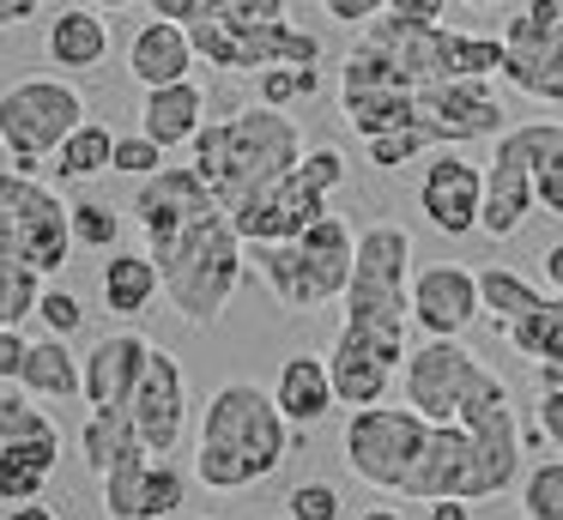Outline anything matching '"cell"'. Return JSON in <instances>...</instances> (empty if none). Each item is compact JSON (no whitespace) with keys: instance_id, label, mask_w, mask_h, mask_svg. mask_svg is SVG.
<instances>
[{"instance_id":"1","label":"cell","mask_w":563,"mask_h":520,"mask_svg":"<svg viewBox=\"0 0 563 520\" xmlns=\"http://www.w3.org/2000/svg\"><path fill=\"white\" fill-rule=\"evenodd\" d=\"M297 447L291 418L279 411L273 387L261 381H219L200 411V442H195V478L207 490H255L273 472H285Z\"/></svg>"},{"instance_id":"2","label":"cell","mask_w":563,"mask_h":520,"mask_svg":"<svg viewBox=\"0 0 563 520\" xmlns=\"http://www.w3.org/2000/svg\"><path fill=\"white\" fill-rule=\"evenodd\" d=\"M340 309V339L376 351L382 363L400 369L406 351H412V230L394 224V218H376V224L357 230Z\"/></svg>"},{"instance_id":"3","label":"cell","mask_w":563,"mask_h":520,"mask_svg":"<svg viewBox=\"0 0 563 520\" xmlns=\"http://www.w3.org/2000/svg\"><path fill=\"white\" fill-rule=\"evenodd\" d=\"M188 152H195V169L207 176V188L219 193V206L236 212V206H249L261 188L291 176L309 145H303V128L291 121V109L249 103V109H236V115L207 121Z\"/></svg>"},{"instance_id":"4","label":"cell","mask_w":563,"mask_h":520,"mask_svg":"<svg viewBox=\"0 0 563 520\" xmlns=\"http://www.w3.org/2000/svg\"><path fill=\"white\" fill-rule=\"evenodd\" d=\"M146 254L164 273V302H170L188 327H200V333L224 321L236 285H243V266H249V242L236 236V218L224 212V206L188 218L170 236L146 242Z\"/></svg>"},{"instance_id":"5","label":"cell","mask_w":563,"mask_h":520,"mask_svg":"<svg viewBox=\"0 0 563 520\" xmlns=\"http://www.w3.org/2000/svg\"><path fill=\"white\" fill-rule=\"evenodd\" d=\"M352 254H357V230L340 212H321L303 236L261 242V248H249V261H255L261 285L273 290V302L285 314H316V309L345 297Z\"/></svg>"},{"instance_id":"6","label":"cell","mask_w":563,"mask_h":520,"mask_svg":"<svg viewBox=\"0 0 563 520\" xmlns=\"http://www.w3.org/2000/svg\"><path fill=\"white\" fill-rule=\"evenodd\" d=\"M79 121H86V91L67 73H25L0 91V152L13 157V169L37 176Z\"/></svg>"},{"instance_id":"7","label":"cell","mask_w":563,"mask_h":520,"mask_svg":"<svg viewBox=\"0 0 563 520\" xmlns=\"http://www.w3.org/2000/svg\"><path fill=\"white\" fill-rule=\"evenodd\" d=\"M424 435H430V418H418L412 406H388V399L382 406H352L340 435L345 472L382 496H406V478L424 454Z\"/></svg>"},{"instance_id":"8","label":"cell","mask_w":563,"mask_h":520,"mask_svg":"<svg viewBox=\"0 0 563 520\" xmlns=\"http://www.w3.org/2000/svg\"><path fill=\"white\" fill-rule=\"evenodd\" d=\"M485 375H490V363H478L461 339H424L418 333L412 351H406V363H400V394L418 418L454 423L466 406V394H473Z\"/></svg>"},{"instance_id":"9","label":"cell","mask_w":563,"mask_h":520,"mask_svg":"<svg viewBox=\"0 0 563 520\" xmlns=\"http://www.w3.org/2000/svg\"><path fill=\"white\" fill-rule=\"evenodd\" d=\"M454 43L461 31H442V24H412V19H369L364 31L352 36V48H364L369 60H382L394 85H442V79H461L454 67Z\"/></svg>"},{"instance_id":"10","label":"cell","mask_w":563,"mask_h":520,"mask_svg":"<svg viewBox=\"0 0 563 520\" xmlns=\"http://www.w3.org/2000/svg\"><path fill=\"white\" fill-rule=\"evenodd\" d=\"M503 79L521 97L563 103V0H527L503 31Z\"/></svg>"},{"instance_id":"11","label":"cell","mask_w":563,"mask_h":520,"mask_svg":"<svg viewBox=\"0 0 563 520\" xmlns=\"http://www.w3.org/2000/svg\"><path fill=\"white\" fill-rule=\"evenodd\" d=\"M533 145H539V128L533 121H515L490 140V157H485V206H478V230L490 242H509L521 236V224L539 212L533 200Z\"/></svg>"},{"instance_id":"12","label":"cell","mask_w":563,"mask_h":520,"mask_svg":"<svg viewBox=\"0 0 563 520\" xmlns=\"http://www.w3.org/2000/svg\"><path fill=\"white\" fill-rule=\"evenodd\" d=\"M485 314L478 302V273L461 261H430L412 266V333L424 339H461Z\"/></svg>"},{"instance_id":"13","label":"cell","mask_w":563,"mask_h":520,"mask_svg":"<svg viewBox=\"0 0 563 520\" xmlns=\"http://www.w3.org/2000/svg\"><path fill=\"white\" fill-rule=\"evenodd\" d=\"M418 206H424L430 230L442 236H466L478 230V206H485V169L473 157H461V145H442L424 157V176H418Z\"/></svg>"},{"instance_id":"14","label":"cell","mask_w":563,"mask_h":520,"mask_svg":"<svg viewBox=\"0 0 563 520\" xmlns=\"http://www.w3.org/2000/svg\"><path fill=\"white\" fill-rule=\"evenodd\" d=\"M128 411H134L140 442H146L152 454H176V447H183V435H188V375H183V363H176L170 351L152 345Z\"/></svg>"},{"instance_id":"15","label":"cell","mask_w":563,"mask_h":520,"mask_svg":"<svg viewBox=\"0 0 563 520\" xmlns=\"http://www.w3.org/2000/svg\"><path fill=\"white\" fill-rule=\"evenodd\" d=\"M321 212H328V188H316L303 169H291V176H279L273 188H261L249 206H236L231 218H236V236H243L249 248H261V242L303 236Z\"/></svg>"},{"instance_id":"16","label":"cell","mask_w":563,"mask_h":520,"mask_svg":"<svg viewBox=\"0 0 563 520\" xmlns=\"http://www.w3.org/2000/svg\"><path fill=\"white\" fill-rule=\"evenodd\" d=\"M128 206H134L140 236L158 242V236H170V230H183L188 218L212 212V206H219V193L207 188V176H200L195 164H164V169H152V176L140 181Z\"/></svg>"},{"instance_id":"17","label":"cell","mask_w":563,"mask_h":520,"mask_svg":"<svg viewBox=\"0 0 563 520\" xmlns=\"http://www.w3.org/2000/svg\"><path fill=\"white\" fill-rule=\"evenodd\" d=\"M152 357V339L122 327V333H103L98 345L86 351V406H128L134 399V381Z\"/></svg>"},{"instance_id":"18","label":"cell","mask_w":563,"mask_h":520,"mask_svg":"<svg viewBox=\"0 0 563 520\" xmlns=\"http://www.w3.org/2000/svg\"><path fill=\"white\" fill-rule=\"evenodd\" d=\"M195 36H188V24H176V19H158L152 12L146 24H140L134 36H128V73H134L140 85H176V79H188V67H195Z\"/></svg>"},{"instance_id":"19","label":"cell","mask_w":563,"mask_h":520,"mask_svg":"<svg viewBox=\"0 0 563 520\" xmlns=\"http://www.w3.org/2000/svg\"><path fill=\"white\" fill-rule=\"evenodd\" d=\"M273 399H279V411L291 418V430H316L321 418H328L340 399H333V375H328V357L321 351H291V357L279 363V381H273Z\"/></svg>"},{"instance_id":"20","label":"cell","mask_w":563,"mask_h":520,"mask_svg":"<svg viewBox=\"0 0 563 520\" xmlns=\"http://www.w3.org/2000/svg\"><path fill=\"white\" fill-rule=\"evenodd\" d=\"M207 128V91L195 79H176V85H152L146 103H140V133L176 152V145H195V133Z\"/></svg>"},{"instance_id":"21","label":"cell","mask_w":563,"mask_h":520,"mask_svg":"<svg viewBox=\"0 0 563 520\" xmlns=\"http://www.w3.org/2000/svg\"><path fill=\"white\" fill-rule=\"evenodd\" d=\"M43 48H49L55 73H98L110 60V24H103L98 7H62L49 19Z\"/></svg>"},{"instance_id":"22","label":"cell","mask_w":563,"mask_h":520,"mask_svg":"<svg viewBox=\"0 0 563 520\" xmlns=\"http://www.w3.org/2000/svg\"><path fill=\"white\" fill-rule=\"evenodd\" d=\"M98 290H103V309L134 321V314L158 309L164 297V273L152 254H128V248H110L103 254V273H98Z\"/></svg>"},{"instance_id":"23","label":"cell","mask_w":563,"mask_h":520,"mask_svg":"<svg viewBox=\"0 0 563 520\" xmlns=\"http://www.w3.org/2000/svg\"><path fill=\"white\" fill-rule=\"evenodd\" d=\"M328 375H333V399L340 406H382L400 381L394 363H382L376 351L352 345V339H333L328 345Z\"/></svg>"},{"instance_id":"24","label":"cell","mask_w":563,"mask_h":520,"mask_svg":"<svg viewBox=\"0 0 563 520\" xmlns=\"http://www.w3.org/2000/svg\"><path fill=\"white\" fill-rule=\"evenodd\" d=\"M134 454H152L146 442H140V423L128 406H86V423H79V460H86V472H110L122 466V460Z\"/></svg>"},{"instance_id":"25","label":"cell","mask_w":563,"mask_h":520,"mask_svg":"<svg viewBox=\"0 0 563 520\" xmlns=\"http://www.w3.org/2000/svg\"><path fill=\"white\" fill-rule=\"evenodd\" d=\"M55 466H62V435L0 442V502H31V496H43Z\"/></svg>"},{"instance_id":"26","label":"cell","mask_w":563,"mask_h":520,"mask_svg":"<svg viewBox=\"0 0 563 520\" xmlns=\"http://www.w3.org/2000/svg\"><path fill=\"white\" fill-rule=\"evenodd\" d=\"M19 387H25V394H37V399H86V363L67 351L62 333L31 339L25 369H19Z\"/></svg>"},{"instance_id":"27","label":"cell","mask_w":563,"mask_h":520,"mask_svg":"<svg viewBox=\"0 0 563 520\" xmlns=\"http://www.w3.org/2000/svg\"><path fill=\"white\" fill-rule=\"evenodd\" d=\"M110 164H115V133L103 128V121H91V115L79 121V128L62 140V152L49 157V169H55L62 188H74V181H98Z\"/></svg>"},{"instance_id":"28","label":"cell","mask_w":563,"mask_h":520,"mask_svg":"<svg viewBox=\"0 0 563 520\" xmlns=\"http://www.w3.org/2000/svg\"><path fill=\"white\" fill-rule=\"evenodd\" d=\"M539 145H533V200L539 212L563 218V121H533Z\"/></svg>"},{"instance_id":"29","label":"cell","mask_w":563,"mask_h":520,"mask_svg":"<svg viewBox=\"0 0 563 520\" xmlns=\"http://www.w3.org/2000/svg\"><path fill=\"white\" fill-rule=\"evenodd\" d=\"M478 302H485V314H497V327H503V321H515V314H527L533 302H545V290L527 285L509 266H485V273H478Z\"/></svg>"},{"instance_id":"30","label":"cell","mask_w":563,"mask_h":520,"mask_svg":"<svg viewBox=\"0 0 563 520\" xmlns=\"http://www.w3.org/2000/svg\"><path fill=\"white\" fill-rule=\"evenodd\" d=\"M183 502H188V472L176 466L170 454H152L146 496H140V520H170V515H183Z\"/></svg>"},{"instance_id":"31","label":"cell","mask_w":563,"mask_h":520,"mask_svg":"<svg viewBox=\"0 0 563 520\" xmlns=\"http://www.w3.org/2000/svg\"><path fill=\"white\" fill-rule=\"evenodd\" d=\"M146 466H152V454H134V460H122V466H110L103 472V520H140V496H146Z\"/></svg>"},{"instance_id":"32","label":"cell","mask_w":563,"mask_h":520,"mask_svg":"<svg viewBox=\"0 0 563 520\" xmlns=\"http://www.w3.org/2000/svg\"><path fill=\"white\" fill-rule=\"evenodd\" d=\"M521 515L527 520H563V454L521 472Z\"/></svg>"},{"instance_id":"33","label":"cell","mask_w":563,"mask_h":520,"mask_svg":"<svg viewBox=\"0 0 563 520\" xmlns=\"http://www.w3.org/2000/svg\"><path fill=\"white\" fill-rule=\"evenodd\" d=\"M31 435H62V430L37 406V394H25V387L0 394V442H31Z\"/></svg>"},{"instance_id":"34","label":"cell","mask_w":563,"mask_h":520,"mask_svg":"<svg viewBox=\"0 0 563 520\" xmlns=\"http://www.w3.org/2000/svg\"><path fill=\"white\" fill-rule=\"evenodd\" d=\"M74 242L91 248V254L122 248V212H115L110 200H79L74 206Z\"/></svg>"},{"instance_id":"35","label":"cell","mask_w":563,"mask_h":520,"mask_svg":"<svg viewBox=\"0 0 563 520\" xmlns=\"http://www.w3.org/2000/svg\"><path fill=\"white\" fill-rule=\"evenodd\" d=\"M37 302H43L37 266H7L0 273V327H25V314H37Z\"/></svg>"},{"instance_id":"36","label":"cell","mask_w":563,"mask_h":520,"mask_svg":"<svg viewBox=\"0 0 563 520\" xmlns=\"http://www.w3.org/2000/svg\"><path fill=\"white\" fill-rule=\"evenodd\" d=\"M164 157H170V152H164L152 133H115V164H110V169H115V176L146 181L152 169H164Z\"/></svg>"},{"instance_id":"37","label":"cell","mask_w":563,"mask_h":520,"mask_svg":"<svg viewBox=\"0 0 563 520\" xmlns=\"http://www.w3.org/2000/svg\"><path fill=\"white\" fill-rule=\"evenodd\" d=\"M340 515H345V502L328 478H309L285 496V520H340Z\"/></svg>"},{"instance_id":"38","label":"cell","mask_w":563,"mask_h":520,"mask_svg":"<svg viewBox=\"0 0 563 520\" xmlns=\"http://www.w3.org/2000/svg\"><path fill=\"white\" fill-rule=\"evenodd\" d=\"M37 314H43V327H49V333H62V339H74L79 327H86V302H79L74 290H43Z\"/></svg>"},{"instance_id":"39","label":"cell","mask_w":563,"mask_h":520,"mask_svg":"<svg viewBox=\"0 0 563 520\" xmlns=\"http://www.w3.org/2000/svg\"><path fill=\"white\" fill-rule=\"evenodd\" d=\"M297 169H303L316 188H328V193L345 188V152H340V145H309V152L297 157Z\"/></svg>"},{"instance_id":"40","label":"cell","mask_w":563,"mask_h":520,"mask_svg":"<svg viewBox=\"0 0 563 520\" xmlns=\"http://www.w3.org/2000/svg\"><path fill=\"white\" fill-rule=\"evenodd\" d=\"M255 97L273 109H291L297 97H303V85H297V67H261L255 73Z\"/></svg>"},{"instance_id":"41","label":"cell","mask_w":563,"mask_h":520,"mask_svg":"<svg viewBox=\"0 0 563 520\" xmlns=\"http://www.w3.org/2000/svg\"><path fill=\"white\" fill-rule=\"evenodd\" d=\"M533 423L545 430V442H551V447H563V387H539V399H533Z\"/></svg>"},{"instance_id":"42","label":"cell","mask_w":563,"mask_h":520,"mask_svg":"<svg viewBox=\"0 0 563 520\" xmlns=\"http://www.w3.org/2000/svg\"><path fill=\"white\" fill-rule=\"evenodd\" d=\"M321 12H328L333 24H352V31H364L369 19H382V12H388V0H321Z\"/></svg>"},{"instance_id":"43","label":"cell","mask_w":563,"mask_h":520,"mask_svg":"<svg viewBox=\"0 0 563 520\" xmlns=\"http://www.w3.org/2000/svg\"><path fill=\"white\" fill-rule=\"evenodd\" d=\"M158 19H176V24H200V19H212V12L224 7V0H146Z\"/></svg>"},{"instance_id":"44","label":"cell","mask_w":563,"mask_h":520,"mask_svg":"<svg viewBox=\"0 0 563 520\" xmlns=\"http://www.w3.org/2000/svg\"><path fill=\"white\" fill-rule=\"evenodd\" d=\"M25 351H31V339L19 333V327H0V381H19V369H25Z\"/></svg>"},{"instance_id":"45","label":"cell","mask_w":563,"mask_h":520,"mask_svg":"<svg viewBox=\"0 0 563 520\" xmlns=\"http://www.w3.org/2000/svg\"><path fill=\"white\" fill-rule=\"evenodd\" d=\"M394 19H412V24H442V12H449V0H388Z\"/></svg>"},{"instance_id":"46","label":"cell","mask_w":563,"mask_h":520,"mask_svg":"<svg viewBox=\"0 0 563 520\" xmlns=\"http://www.w3.org/2000/svg\"><path fill=\"white\" fill-rule=\"evenodd\" d=\"M430 520H473V502L466 496H437V502H424Z\"/></svg>"},{"instance_id":"47","label":"cell","mask_w":563,"mask_h":520,"mask_svg":"<svg viewBox=\"0 0 563 520\" xmlns=\"http://www.w3.org/2000/svg\"><path fill=\"white\" fill-rule=\"evenodd\" d=\"M0 520H62V515H55L43 496H31V502H7V515H0Z\"/></svg>"},{"instance_id":"48","label":"cell","mask_w":563,"mask_h":520,"mask_svg":"<svg viewBox=\"0 0 563 520\" xmlns=\"http://www.w3.org/2000/svg\"><path fill=\"white\" fill-rule=\"evenodd\" d=\"M539 266H545V285L563 297V242H551V248H545V261H539Z\"/></svg>"},{"instance_id":"49","label":"cell","mask_w":563,"mask_h":520,"mask_svg":"<svg viewBox=\"0 0 563 520\" xmlns=\"http://www.w3.org/2000/svg\"><path fill=\"white\" fill-rule=\"evenodd\" d=\"M43 0H0V24H25Z\"/></svg>"},{"instance_id":"50","label":"cell","mask_w":563,"mask_h":520,"mask_svg":"<svg viewBox=\"0 0 563 520\" xmlns=\"http://www.w3.org/2000/svg\"><path fill=\"white\" fill-rule=\"evenodd\" d=\"M357 520H406V515H400V508H394V502H369V508H364V515H357Z\"/></svg>"},{"instance_id":"51","label":"cell","mask_w":563,"mask_h":520,"mask_svg":"<svg viewBox=\"0 0 563 520\" xmlns=\"http://www.w3.org/2000/svg\"><path fill=\"white\" fill-rule=\"evenodd\" d=\"M91 7H98V12H128L134 0H91Z\"/></svg>"},{"instance_id":"52","label":"cell","mask_w":563,"mask_h":520,"mask_svg":"<svg viewBox=\"0 0 563 520\" xmlns=\"http://www.w3.org/2000/svg\"><path fill=\"white\" fill-rule=\"evenodd\" d=\"M466 7H509V0H466Z\"/></svg>"},{"instance_id":"53","label":"cell","mask_w":563,"mask_h":520,"mask_svg":"<svg viewBox=\"0 0 563 520\" xmlns=\"http://www.w3.org/2000/svg\"><path fill=\"white\" fill-rule=\"evenodd\" d=\"M170 520H195V515H170Z\"/></svg>"},{"instance_id":"54","label":"cell","mask_w":563,"mask_h":520,"mask_svg":"<svg viewBox=\"0 0 563 520\" xmlns=\"http://www.w3.org/2000/svg\"><path fill=\"white\" fill-rule=\"evenodd\" d=\"M0 31H7V24H0Z\"/></svg>"}]
</instances>
